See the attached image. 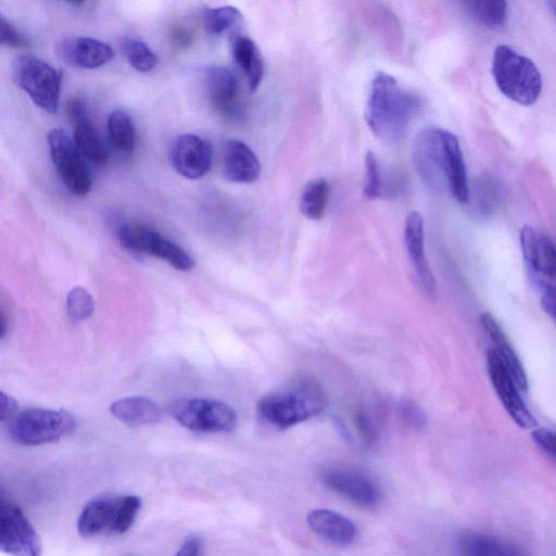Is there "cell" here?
<instances>
[{
  "instance_id": "1",
  "label": "cell",
  "mask_w": 556,
  "mask_h": 556,
  "mask_svg": "<svg viewBox=\"0 0 556 556\" xmlns=\"http://www.w3.org/2000/svg\"><path fill=\"white\" fill-rule=\"evenodd\" d=\"M413 161L425 183L448 189L459 204L470 201L469 180L459 138L452 132L427 128L417 135Z\"/></svg>"
},
{
  "instance_id": "2",
  "label": "cell",
  "mask_w": 556,
  "mask_h": 556,
  "mask_svg": "<svg viewBox=\"0 0 556 556\" xmlns=\"http://www.w3.org/2000/svg\"><path fill=\"white\" fill-rule=\"evenodd\" d=\"M424 100L385 72H377L372 80L365 120L372 133L386 143H397L411 122L420 115Z\"/></svg>"
},
{
  "instance_id": "3",
  "label": "cell",
  "mask_w": 556,
  "mask_h": 556,
  "mask_svg": "<svg viewBox=\"0 0 556 556\" xmlns=\"http://www.w3.org/2000/svg\"><path fill=\"white\" fill-rule=\"evenodd\" d=\"M327 408L323 388L312 379H301L273 391L258 404L259 415L278 428H289L322 414Z\"/></svg>"
},
{
  "instance_id": "4",
  "label": "cell",
  "mask_w": 556,
  "mask_h": 556,
  "mask_svg": "<svg viewBox=\"0 0 556 556\" xmlns=\"http://www.w3.org/2000/svg\"><path fill=\"white\" fill-rule=\"evenodd\" d=\"M492 74L500 92L518 105L533 106L541 96L543 82L538 67L508 45L495 49Z\"/></svg>"
},
{
  "instance_id": "5",
  "label": "cell",
  "mask_w": 556,
  "mask_h": 556,
  "mask_svg": "<svg viewBox=\"0 0 556 556\" xmlns=\"http://www.w3.org/2000/svg\"><path fill=\"white\" fill-rule=\"evenodd\" d=\"M141 509L142 500L136 496L94 499L85 505L79 517L78 532L84 538L125 534L134 525Z\"/></svg>"
},
{
  "instance_id": "6",
  "label": "cell",
  "mask_w": 556,
  "mask_h": 556,
  "mask_svg": "<svg viewBox=\"0 0 556 556\" xmlns=\"http://www.w3.org/2000/svg\"><path fill=\"white\" fill-rule=\"evenodd\" d=\"M75 428L77 420L69 412L31 409L12 420L9 435L18 445L41 446L71 435Z\"/></svg>"
},
{
  "instance_id": "7",
  "label": "cell",
  "mask_w": 556,
  "mask_h": 556,
  "mask_svg": "<svg viewBox=\"0 0 556 556\" xmlns=\"http://www.w3.org/2000/svg\"><path fill=\"white\" fill-rule=\"evenodd\" d=\"M12 75L37 107L49 113L58 111L62 78L53 66L40 58L21 56L12 66Z\"/></svg>"
},
{
  "instance_id": "8",
  "label": "cell",
  "mask_w": 556,
  "mask_h": 556,
  "mask_svg": "<svg viewBox=\"0 0 556 556\" xmlns=\"http://www.w3.org/2000/svg\"><path fill=\"white\" fill-rule=\"evenodd\" d=\"M173 419L198 433H230L238 423L236 412L226 403L204 398H182L170 407Z\"/></svg>"
},
{
  "instance_id": "9",
  "label": "cell",
  "mask_w": 556,
  "mask_h": 556,
  "mask_svg": "<svg viewBox=\"0 0 556 556\" xmlns=\"http://www.w3.org/2000/svg\"><path fill=\"white\" fill-rule=\"evenodd\" d=\"M118 238L125 249L167 261L176 270L195 268V260L188 252L149 226L125 224L118 230Z\"/></svg>"
},
{
  "instance_id": "10",
  "label": "cell",
  "mask_w": 556,
  "mask_h": 556,
  "mask_svg": "<svg viewBox=\"0 0 556 556\" xmlns=\"http://www.w3.org/2000/svg\"><path fill=\"white\" fill-rule=\"evenodd\" d=\"M50 158L63 185L75 196H86L93 188V180L77 146L65 131L55 129L48 134Z\"/></svg>"
},
{
  "instance_id": "11",
  "label": "cell",
  "mask_w": 556,
  "mask_h": 556,
  "mask_svg": "<svg viewBox=\"0 0 556 556\" xmlns=\"http://www.w3.org/2000/svg\"><path fill=\"white\" fill-rule=\"evenodd\" d=\"M0 548L7 556H41L42 542L17 504L2 499Z\"/></svg>"
},
{
  "instance_id": "12",
  "label": "cell",
  "mask_w": 556,
  "mask_h": 556,
  "mask_svg": "<svg viewBox=\"0 0 556 556\" xmlns=\"http://www.w3.org/2000/svg\"><path fill=\"white\" fill-rule=\"evenodd\" d=\"M207 88L210 104L223 120L231 123L245 120L247 107L242 84L233 70L211 67L207 71Z\"/></svg>"
},
{
  "instance_id": "13",
  "label": "cell",
  "mask_w": 556,
  "mask_h": 556,
  "mask_svg": "<svg viewBox=\"0 0 556 556\" xmlns=\"http://www.w3.org/2000/svg\"><path fill=\"white\" fill-rule=\"evenodd\" d=\"M524 261L532 280L541 290L556 285V245L545 233L525 225L520 233Z\"/></svg>"
},
{
  "instance_id": "14",
  "label": "cell",
  "mask_w": 556,
  "mask_h": 556,
  "mask_svg": "<svg viewBox=\"0 0 556 556\" xmlns=\"http://www.w3.org/2000/svg\"><path fill=\"white\" fill-rule=\"evenodd\" d=\"M487 369L491 384L513 422L523 429L535 428L537 421L526 406L521 389L516 385L495 348H489L487 351Z\"/></svg>"
},
{
  "instance_id": "15",
  "label": "cell",
  "mask_w": 556,
  "mask_h": 556,
  "mask_svg": "<svg viewBox=\"0 0 556 556\" xmlns=\"http://www.w3.org/2000/svg\"><path fill=\"white\" fill-rule=\"evenodd\" d=\"M170 160L176 172L188 180H198L212 167L213 150L208 141L195 134H183L172 145Z\"/></svg>"
},
{
  "instance_id": "16",
  "label": "cell",
  "mask_w": 556,
  "mask_h": 556,
  "mask_svg": "<svg viewBox=\"0 0 556 556\" xmlns=\"http://www.w3.org/2000/svg\"><path fill=\"white\" fill-rule=\"evenodd\" d=\"M57 55L68 66L98 69L108 65L116 52L109 44L92 37L69 36L59 42Z\"/></svg>"
},
{
  "instance_id": "17",
  "label": "cell",
  "mask_w": 556,
  "mask_h": 556,
  "mask_svg": "<svg viewBox=\"0 0 556 556\" xmlns=\"http://www.w3.org/2000/svg\"><path fill=\"white\" fill-rule=\"evenodd\" d=\"M322 480L327 488L361 507H373L381 498V491L374 480L359 471L327 470L323 473Z\"/></svg>"
},
{
  "instance_id": "18",
  "label": "cell",
  "mask_w": 556,
  "mask_h": 556,
  "mask_svg": "<svg viewBox=\"0 0 556 556\" xmlns=\"http://www.w3.org/2000/svg\"><path fill=\"white\" fill-rule=\"evenodd\" d=\"M404 244L422 289L429 297H435L437 285L425 254L424 221L419 212L408 214L404 224Z\"/></svg>"
},
{
  "instance_id": "19",
  "label": "cell",
  "mask_w": 556,
  "mask_h": 556,
  "mask_svg": "<svg viewBox=\"0 0 556 556\" xmlns=\"http://www.w3.org/2000/svg\"><path fill=\"white\" fill-rule=\"evenodd\" d=\"M261 171V163L248 145L238 139L225 144L222 172L227 181L251 184L258 181Z\"/></svg>"
},
{
  "instance_id": "20",
  "label": "cell",
  "mask_w": 556,
  "mask_h": 556,
  "mask_svg": "<svg viewBox=\"0 0 556 556\" xmlns=\"http://www.w3.org/2000/svg\"><path fill=\"white\" fill-rule=\"evenodd\" d=\"M307 522L313 533L339 546H348L357 537V527L348 517L332 510L310 512Z\"/></svg>"
},
{
  "instance_id": "21",
  "label": "cell",
  "mask_w": 556,
  "mask_h": 556,
  "mask_svg": "<svg viewBox=\"0 0 556 556\" xmlns=\"http://www.w3.org/2000/svg\"><path fill=\"white\" fill-rule=\"evenodd\" d=\"M480 323H482L491 340L494 341L495 350L504 365L507 366L518 388L521 389L522 393H527L529 385L522 361L517 356L510 340L505 336L497 320L490 313L484 312L480 315Z\"/></svg>"
},
{
  "instance_id": "22",
  "label": "cell",
  "mask_w": 556,
  "mask_h": 556,
  "mask_svg": "<svg viewBox=\"0 0 556 556\" xmlns=\"http://www.w3.org/2000/svg\"><path fill=\"white\" fill-rule=\"evenodd\" d=\"M232 55L236 65L245 75L250 92H256L264 78V59L258 45L245 35L235 34Z\"/></svg>"
},
{
  "instance_id": "23",
  "label": "cell",
  "mask_w": 556,
  "mask_h": 556,
  "mask_svg": "<svg viewBox=\"0 0 556 556\" xmlns=\"http://www.w3.org/2000/svg\"><path fill=\"white\" fill-rule=\"evenodd\" d=\"M110 412L119 421L130 426L156 424L163 419V410L159 404L143 397L124 398L113 402Z\"/></svg>"
},
{
  "instance_id": "24",
  "label": "cell",
  "mask_w": 556,
  "mask_h": 556,
  "mask_svg": "<svg viewBox=\"0 0 556 556\" xmlns=\"http://www.w3.org/2000/svg\"><path fill=\"white\" fill-rule=\"evenodd\" d=\"M462 556H523L511 543L484 534H469L461 539Z\"/></svg>"
},
{
  "instance_id": "25",
  "label": "cell",
  "mask_w": 556,
  "mask_h": 556,
  "mask_svg": "<svg viewBox=\"0 0 556 556\" xmlns=\"http://www.w3.org/2000/svg\"><path fill=\"white\" fill-rule=\"evenodd\" d=\"M74 126V144L80 154L96 166H106L108 151L91 120L87 119Z\"/></svg>"
},
{
  "instance_id": "26",
  "label": "cell",
  "mask_w": 556,
  "mask_h": 556,
  "mask_svg": "<svg viewBox=\"0 0 556 556\" xmlns=\"http://www.w3.org/2000/svg\"><path fill=\"white\" fill-rule=\"evenodd\" d=\"M331 187L325 179L311 180L302 189L299 209L308 220L319 221L324 217L330 200Z\"/></svg>"
},
{
  "instance_id": "27",
  "label": "cell",
  "mask_w": 556,
  "mask_h": 556,
  "mask_svg": "<svg viewBox=\"0 0 556 556\" xmlns=\"http://www.w3.org/2000/svg\"><path fill=\"white\" fill-rule=\"evenodd\" d=\"M107 131L110 142L123 154L133 153L137 135L133 120L128 113L116 110L111 113L107 121Z\"/></svg>"
},
{
  "instance_id": "28",
  "label": "cell",
  "mask_w": 556,
  "mask_h": 556,
  "mask_svg": "<svg viewBox=\"0 0 556 556\" xmlns=\"http://www.w3.org/2000/svg\"><path fill=\"white\" fill-rule=\"evenodd\" d=\"M206 31L211 35L236 33L244 24V16L236 7L223 6L209 9L204 17Z\"/></svg>"
},
{
  "instance_id": "29",
  "label": "cell",
  "mask_w": 556,
  "mask_h": 556,
  "mask_svg": "<svg viewBox=\"0 0 556 556\" xmlns=\"http://www.w3.org/2000/svg\"><path fill=\"white\" fill-rule=\"evenodd\" d=\"M470 15L480 24L491 30L503 27L508 19V3L486 0V2H470L465 4Z\"/></svg>"
},
{
  "instance_id": "30",
  "label": "cell",
  "mask_w": 556,
  "mask_h": 556,
  "mask_svg": "<svg viewBox=\"0 0 556 556\" xmlns=\"http://www.w3.org/2000/svg\"><path fill=\"white\" fill-rule=\"evenodd\" d=\"M123 53L130 65L138 72L153 71L159 58L147 43L137 37H126L122 42Z\"/></svg>"
},
{
  "instance_id": "31",
  "label": "cell",
  "mask_w": 556,
  "mask_h": 556,
  "mask_svg": "<svg viewBox=\"0 0 556 556\" xmlns=\"http://www.w3.org/2000/svg\"><path fill=\"white\" fill-rule=\"evenodd\" d=\"M67 308L69 317L73 321H85L90 319L94 313V299L83 287H75L68 294Z\"/></svg>"
},
{
  "instance_id": "32",
  "label": "cell",
  "mask_w": 556,
  "mask_h": 556,
  "mask_svg": "<svg viewBox=\"0 0 556 556\" xmlns=\"http://www.w3.org/2000/svg\"><path fill=\"white\" fill-rule=\"evenodd\" d=\"M384 193L381 166L373 151L365 156L364 197L369 200L381 198Z\"/></svg>"
},
{
  "instance_id": "33",
  "label": "cell",
  "mask_w": 556,
  "mask_h": 556,
  "mask_svg": "<svg viewBox=\"0 0 556 556\" xmlns=\"http://www.w3.org/2000/svg\"><path fill=\"white\" fill-rule=\"evenodd\" d=\"M0 43L10 48H27L29 46L27 37L4 16L0 18Z\"/></svg>"
},
{
  "instance_id": "34",
  "label": "cell",
  "mask_w": 556,
  "mask_h": 556,
  "mask_svg": "<svg viewBox=\"0 0 556 556\" xmlns=\"http://www.w3.org/2000/svg\"><path fill=\"white\" fill-rule=\"evenodd\" d=\"M532 436L537 447L556 462V433L551 429L538 428Z\"/></svg>"
},
{
  "instance_id": "35",
  "label": "cell",
  "mask_w": 556,
  "mask_h": 556,
  "mask_svg": "<svg viewBox=\"0 0 556 556\" xmlns=\"http://www.w3.org/2000/svg\"><path fill=\"white\" fill-rule=\"evenodd\" d=\"M67 115L69 120L77 125L88 118V109L85 101L79 97H72L67 103Z\"/></svg>"
},
{
  "instance_id": "36",
  "label": "cell",
  "mask_w": 556,
  "mask_h": 556,
  "mask_svg": "<svg viewBox=\"0 0 556 556\" xmlns=\"http://www.w3.org/2000/svg\"><path fill=\"white\" fill-rule=\"evenodd\" d=\"M170 42L174 48L184 50L193 44L194 34L181 25H176L170 32Z\"/></svg>"
},
{
  "instance_id": "37",
  "label": "cell",
  "mask_w": 556,
  "mask_h": 556,
  "mask_svg": "<svg viewBox=\"0 0 556 556\" xmlns=\"http://www.w3.org/2000/svg\"><path fill=\"white\" fill-rule=\"evenodd\" d=\"M541 305L543 310L556 322V285L543 290Z\"/></svg>"
},
{
  "instance_id": "38",
  "label": "cell",
  "mask_w": 556,
  "mask_h": 556,
  "mask_svg": "<svg viewBox=\"0 0 556 556\" xmlns=\"http://www.w3.org/2000/svg\"><path fill=\"white\" fill-rule=\"evenodd\" d=\"M0 406H2V410H0V415H2V417H0V419H2L3 422L9 419L10 416L14 415L18 409L17 401L11 396L5 394L4 391L0 394Z\"/></svg>"
},
{
  "instance_id": "39",
  "label": "cell",
  "mask_w": 556,
  "mask_h": 556,
  "mask_svg": "<svg viewBox=\"0 0 556 556\" xmlns=\"http://www.w3.org/2000/svg\"><path fill=\"white\" fill-rule=\"evenodd\" d=\"M202 549L201 540L197 537L188 538L175 556H200Z\"/></svg>"
},
{
  "instance_id": "40",
  "label": "cell",
  "mask_w": 556,
  "mask_h": 556,
  "mask_svg": "<svg viewBox=\"0 0 556 556\" xmlns=\"http://www.w3.org/2000/svg\"><path fill=\"white\" fill-rule=\"evenodd\" d=\"M548 5L551 8V11L553 12L554 16L556 17V2L548 3Z\"/></svg>"
}]
</instances>
